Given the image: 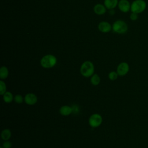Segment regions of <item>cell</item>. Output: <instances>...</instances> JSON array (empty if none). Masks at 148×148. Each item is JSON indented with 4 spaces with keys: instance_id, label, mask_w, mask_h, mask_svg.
<instances>
[{
    "instance_id": "cell-11",
    "label": "cell",
    "mask_w": 148,
    "mask_h": 148,
    "mask_svg": "<svg viewBox=\"0 0 148 148\" xmlns=\"http://www.w3.org/2000/svg\"><path fill=\"white\" fill-rule=\"evenodd\" d=\"M119 0H104L103 5L108 10L114 9L117 5Z\"/></svg>"
},
{
    "instance_id": "cell-10",
    "label": "cell",
    "mask_w": 148,
    "mask_h": 148,
    "mask_svg": "<svg viewBox=\"0 0 148 148\" xmlns=\"http://www.w3.org/2000/svg\"><path fill=\"white\" fill-rule=\"evenodd\" d=\"M106 8L104 5L101 3H97L94 5L93 10L94 13L97 15H103L106 12Z\"/></svg>"
},
{
    "instance_id": "cell-5",
    "label": "cell",
    "mask_w": 148,
    "mask_h": 148,
    "mask_svg": "<svg viewBox=\"0 0 148 148\" xmlns=\"http://www.w3.org/2000/svg\"><path fill=\"white\" fill-rule=\"evenodd\" d=\"M102 123V116L98 114L94 113L92 114L88 119V123L90 127L92 128H97L101 125Z\"/></svg>"
},
{
    "instance_id": "cell-20",
    "label": "cell",
    "mask_w": 148,
    "mask_h": 148,
    "mask_svg": "<svg viewBox=\"0 0 148 148\" xmlns=\"http://www.w3.org/2000/svg\"><path fill=\"white\" fill-rule=\"evenodd\" d=\"M138 18V14L131 12L130 15V18L132 21H136Z\"/></svg>"
},
{
    "instance_id": "cell-7",
    "label": "cell",
    "mask_w": 148,
    "mask_h": 148,
    "mask_svg": "<svg viewBox=\"0 0 148 148\" xmlns=\"http://www.w3.org/2000/svg\"><path fill=\"white\" fill-rule=\"evenodd\" d=\"M117 6L123 13H127L131 11V3L128 0H119Z\"/></svg>"
},
{
    "instance_id": "cell-6",
    "label": "cell",
    "mask_w": 148,
    "mask_h": 148,
    "mask_svg": "<svg viewBox=\"0 0 148 148\" xmlns=\"http://www.w3.org/2000/svg\"><path fill=\"white\" fill-rule=\"evenodd\" d=\"M129 70H130V66L126 62H122L118 65L117 67L116 72L118 73L119 76H123L128 73Z\"/></svg>"
},
{
    "instance_id": "cell-15",
    "label": "cell",
    "mask_w": 148,
    "mask_h": 148,
    "mask_svg": "<svg viewBox=\"0 0 148 148\" xmlns=\"http://www.w3.org/2000/svg\"><path fill=\"white\" fill-rule=\"evenodd\" d=\"M3 99L6 103H10L14 99V97L13 94L10 92L6 91L3 95Z\"/></svg>"
},
{
    "instance_id": "cell-12",
    "label": "cell",
    "mask_w": 148,
    "mask_h": 148,
    "mask_svg": "<svg viewBox=\"0 0 148 148\" xmlns=\"http://www.w3.org/2000/svg\"><path fill=\"white\" fill-rule=\"evenodd\" d=\"M60 113L62 116H68L72 113L73 112V109L72 107L68 105H64L61 106L60 109Z\"/></svg>"
},
{
    "instance_id": "cell-14",
    "label": "cell",
    "mask_w": 148,
    "mask_h": 148,
    "mask_svg": "<svg viewBox=\"0 0 148 148\" xmlns=\"http://www.w3.org/2000/svg\"><path fill=\"white\" fill-rule=\"evenodd\" d=\"M9 75V70L5 66H2L0 68V78L1 79H5Z\"/></svg>"
},
{
    "instance_id": "cell-18",
    "label": "cell",
    "mask_w": 148,
    "mask_h": 148,
    "mask_svg": "<svg viewBox=\"0 0 148 148\" xmlns=\"http://www.w3.org/2000/svg\"><path fill=\"white\" fill-rule=\"evenodd\" d=\"M118 73H117V72L116 71H112L110 72H109V75H108V77L109 79L112 80V81H114L115 80H116L118 77Z\"/></svg>"
},
{
    "instance_id": "cell-17",
    "label": "cell",
    "mask_w": 148,
    "mask_h": 148,
    "mask_svg": "<svg viewBox=\"0 0 148 148\" xmlns=\"http://www.w3.org/2000/svg\"><path fill=\"white\" fill-rule=\"evenodd\" d=\"M6 92V86L3 80L0 81V94L3 95Z\"/></svg>"
},
{
    "instance_id": "cell-13",
    "label": "cell",
    "mask_w": 148,
    "mask_h": 148,
    "mask_svg": "<svg viewBox=\"0 0 148 148\" xmlns=\"http://www.w3.org/2000/svg\"><path fill=\"white\" fill-rule=\"evenodd\" d=\"M12 136L11 131L9 129L6 128L2 130L1 134V137L3 140H8Z\"/></svg>"
},
{
    "instance_id": "cell-9",
    "label": "cell",
    "mask_w": 148,
    "mask_h": 148,
    "mask_svg": "<svg viewBox=\"0 0 148 148\" xmlns=\"http://www.w3.org/2000/svg\"><path fill=\"white\" fill-rule=\"evenodd\" d=\"M24 101L28 105H34L37 102L38 98L34 93H28L24 97Z\"/></svg>"
},
{
    "instance_id": "cell-21",
    "label": "cell",
    "mask_w": 148,
    "mask_h": 148,
    "mask_svg": "<svg viewBox=\"0 0 148 148\" xmlns=\"http://www.w3.org/2000/svg\"><path fill=\"white\" fill-rule=\"evenodd\" d=\"M2 147L3 148H11L12 143L8 140H5V142L2 144Z\"/></svg>"
},
{
    "instance_id": "cell-3",
    "label": "cell",
    "mask_w": 148,
    "mask_h": 148,
    "mask_svg": "<svg viewBox=\"0 0 148 148\" xmlns=\"http://www.w3.org/2000/svg\"><path fill=\"white\" fill-rule=\"evenodd\" d=\"M112 25V31L118 34H125L128 31L127 24L122 20H117L115 21Z\"/></svg>"
},
{
    "instance_id": "cell-19",
    "label": "cell",
    "mask_w": 148,
    "mask_h": 148,
    "mask_svg": "<svg viewBox=\"0 0 148 148\" xmlns=\"http://www.w3.org/2000/svg\"><path fill=\"white\" fill-rule=\"evenodd\" d=\"M14 101L17 103H21L24 101V98H23V97L20 94H16L14 97Z\"/></svg>"
},
{
    "instance_id": "cell-22",
    "label": "cell",
    "mask_w": 148,
    "mask_h": 148,
    "mask_svg": "<svg viewBox=\"0 0 148 148\" xmlns=\"http://www.w3.org/2000/svg\"><path fill=\"white\" fill-rule=\"evenodd\" d=\"M0 148H3V147H2V146H1V147H0Z\"/></svg>"
},
{
    "instance_id": "cell-4",
    "label": "cell",
    "mask_w": 148,
    "mask_h": 148,
    "mask_svg": "<svg viewBox=\"0 0 148 148\" xmlns=\"http://www.w3.org/2000/svg\"><path fill=\"white\" fill-rule=\"evenodd\" d=\"M146 7L147 4L144 0H134L131 3V12L140 14L146 10Z\"/></svg>"
},
{
    "instance_id": "cell-1",
    "label": "cell",
    "mask_w": 148,
    "mask_h": 148,
    "mask_svg": "<svg viewBox=\"0 0 148 148\" xmlns=\"http://www.w3.org/2000/svg\"><path fill=\"white\" fill-rule=\"evenodd\" d=\"M80 73L85 77H91L94 72V66L90 61H84L80 66Z\"/></svg>"
},
{
    "instance_id": "cell-8",
    "label": "cell",
    "mask_w": 148,
    "mask_h": 148,
    "mask_svg": "<svg viewBox=\"0 0 148 148\" xmlns=\"http://www.w3.org/2000/svg\"><path fill=\"white\" fill-rule=\"evenodd\" d=\"M98 29L102 33H108L112 30V25L108 21H102L99 23Z\"/></svg>"
},
{
    "instance_id": "cell-16",
    "label": "cell",
    "mask_w": 148,
    "mask_h": 148,
    "mask_svg": "<svg viewBox=\"0 0 148 148\" xmlns=\"http://www.w3.org/2000/svg\"><path fill=\"white\" fill-rule=\"evenodd\" d=\"M90 82L91 83L94 85V86H97L99 84L100 82H101V79L100 77L97 74H93L91 76V79H90Z\"/></svg>"
},
{
    "instance_id": "cell-2",
    "label": "cell",
    "mask_w": 148,
    "mask_h": 148,
    "mask_svg": "<svg viewBox=\"0 0 148 148\" xmlns=\"http://www.w3.org/2000/svg\"><path fill=\"white\" fill-rule=\"evenodd\" d=\"M57 62V58L53 54L44 56L40 61V65L44 68H51L54 67Z\"/></svg>"
}]
</instances>
